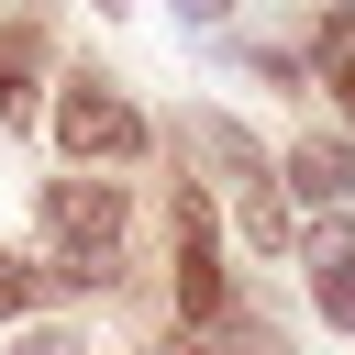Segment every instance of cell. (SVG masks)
Masks as SVG:
<instances>
[{
    "label": "cell",
    "instance_id": "cell-1",
    "mask_svg": "<svg viewBox=\"0 0 355 355\" xmlns=\"http://www.w3.org/2000/svg\"><path fill=\"white\" fill-rule=\"evenodd\" d=\"M44 233H55V277H78V288H100V277H122V189L111 178H55L44 189Z\"/></svg>",
    "mask_w": 355,
    "mask_h": 355
},
{
    "label": "cell",
    "instance_id": "cell-2",
    "mask_svg": "<svg viewBox=\"0 0 355 355\" xmlns=\"http://www.w3.org/2000/svg\"><path fill=\"white\" fill-rule=\"evenodd\" d=\"M55 133H67V155H100V166H133V155H144V111H133L111 78H78V89L55 100Z\"/></svg>",
    "mask_w": 355,
    "mask_h": 355
},
{
    "label": "cell",
    "instance_id": "cell-3",
    "mask_svg": "<svg viewBox=\"0 0 355 355\" xmlns=\"http://www.w3.org/2000/svg\"><path fill=\"white\" fill-rule=\"evenodd\" d=\"M178 300L211 322L222 311V266H211V200L200 189H178Z\"/></svg>",
    "mask_w": 355,
    "mask_h": 355
},
{
    "label": "cell",
    "instance_id": "cell-4",
    "mask_svg": "<svg viewBox=\"0 0 355 355\" xmlns=\"http://www.w3.org/2000/svg\"><path fill=\"white\" fill-rule=\"evenodd\" d=\"M288 189H300V200H344V189H355V144H344V133H311V144L288 155Z\"/></svg>",
    "mask_w": 355,
    "mask_h": 355
},
{
    "label": "cell",
    "instance_id": "cell-5",
    "mask_svg": "<svg viewBox=\"0 0 355 355\" xmlns=\"http://www.w3.org/2000/svg\"><path fill=\"white\" fill-rule=\"evenodd\" d=\"M311 288H322V311L355 333V233H322V244H311Z\"/></svg>",
    "mask_w": 355,
    "mask_h": 355
},
{
    "label": "cell",
    "instance_id": "cell-6",
    "mask_svg": "<svg viewBox=\"0 0 355 355\" xmlns=\"http://www.w3.org/2000/svg\"><path fill=\"white\" fill-rule=\"evenodd\" d=\"M322 78H333V100L355 111V11H333V22H322Z\"/></svg>",
    "mask_w": 355,
    "mask_h": 355
},
{
    "label": "cell",
    "instance_id": "cell-7",
    "mask_svg": "<svg viewBox=\"0 0 355 355\" xmlns=\"http://www.w3.org/2000/svg\"><path fill=\"white\" fill-rule=\"evenodd\" d=\"M22 300H33V266H22V255H0V311H22Z\"/></svg>",
    "mask_w": 355,
    "mask_h": 355
},
{
    "label": "cell",
    "instance_id": "cell-8",
    "mask_svg": "<svg viewBox=\"0 0 355 355\" xmlns=\"http://www.w3.org/2000/svg\"><path fill=\"white\" fill-rule=\"evenodd\" d=\"M11 355H89V344H78V333H22Z\"/></svg>",
    "mask_w": 355,
    "mask_h": 355
},
{
    "label": "cell",
    "instance_id": "cell-9",
    "mask_svg": "<svg viewBox=\"0 0 355 355\" xmlns=\"http://www.w3.org/2000/svg\"><path fill=\"white\" fill-rule=\"evenodd\" d=\"M178 11H200V22H211V11H222V0H178Z\"/></svg>",
    "mask_w": 355,
    "mask_h": 355
},
{
    "label": "cell",
    "instance_id": "cell-10",
    "mask_svg": "<svg viewBox=\"0 0 355 355\" xmlns=\"http://www.w3.org/2000/svg\"><path fill=\"white\" fill-rule=\"evenodd\" d=\"M166 355H200V344H166Z\"/></svg>",
    "mask_w": 355,
    "mask_h": 355
},
{
    "label": "cell",
    "instance_id": "cell-11",
    "mask_svg": "<svg viewBox=\"0 0 355 355\" xmlns=\"http://www.w3.org/2000/svg\"><path fill=\"white\" fill-rule=\"evenodd\" d=\"M100 11H122V0H100Z\"/></svg>",
    "mask_w": 355,
    "mask_h": 355
}]
</instances>
